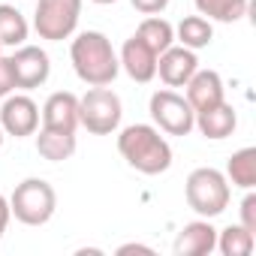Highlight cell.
Masks as SVG:
<instances>
[{"label": "cell", "mask_w": 256, "mask_h": 256, "mask_svg": "<svg viewBox=\"0 0 256 256\" xmlns=\"http://www.w3.org/2000/svg\"><path fill=\"white\" fill-rule=\"evenodd\" d=\"M196 12L205 16L208 22H220V24H232L241 22L247 16L250 0H193Z\"/></svg>", "instance_id": "7402d4cb"}, {"label": "cell", "mask_w": 256, "mask_h": 256, "mask_svg": "<svg viewBox=\"0 0 256 256\" xmlns=\"http://www.w3.org/2000/svg\"><path fill=\"white\" fill-rule=\"evenodd\" d=\"M10 211L24 226H46L58 211V193L46 178H24L10 196Z\"/></svg>", "instance_id": "277c9868"}, {"label": "cell", "mask_w": 256, "mask_h": 256, "mask_svg": "<svg viewBox=\"0 0 256 256\" xmlns=\"http://www.w3.org/2000/svg\"><path fill=\"white\" fill-rule=\"evenodd\" d=\"M226 181L232 187H241V190H253L256 187V148H241L229 157L226 163Z\"/></svg>", "instance_id": "ac0fdd59"}, {"label": "cell", "mask_w": 256, "mask_h": 256, "mask_svg": "<svg viewBox=\"0 0 256 256\" xmlns=\"http://www.w3.org/2000/svg\"><path fill=\"white\" fill-rule=\"evenodd\" d=\"M133 10L142 12V16H160L166 6H169V0H130Z\"/></svg>", "instance_id": "d4e9b609"}, {"label": "cell", "mask_w": 256, "mask_h": 256, "mask_svg": "<svg viewBox=\"0 0 256 256\" xmlns=\"http://www.w3.org/2000/svg\"><path fill=\"white\" fill-rule=\"evenodd\" d=\"M136 36H139L154 54H163L169 46H175V28H172L166 18H160V16L142 18V24L136 28Z\"/></svg>", "instance_id": "ffe728a7"}, {"label": "cell", "mask_w": 256, "mask_h": 256, "mask_svg": "<svg viewBox=\"0 0 256 256\" xmlns=\"http://www.w3.org/2000/svg\"><path fill=\"white\" fill-rule=\"evenodd\" d=\"M256 247V232H250L241 223H229L226 229H217V247L223 256H250Z\"/></svg>", "instance_id": "d6986e66"}, {"label": "cell", "mask_w": 256, "mask_h": 256, "mask_svg": "<svg viewBox=\"0 0 256 256\" xmlns=\"http://www.w3.org/2000/svg\"><path fill=\"white\" fill-rule=\"evenodd\" d=\"M184 196H187V205L199 214V217H220L226 208H229V181L220 169L214 166H199L187 175V184H184Z\"/></svg>", "instance_id": "3957f363"}, {"label": "cell", "mask_w": 256, "mask_h": 256, "mask_svg": "<svg viewBox=\"0 0 256 256\" xmlns=\"http://www.w3.org/2000/svg\"><path fill=\"white\" fill-rule=\"evenodd\" d=\"M0 126H4L6 136L24 139L34 136L40 130V106L34 102V96L28 94H10L4 96V106H0Z\"/></svg>", "instance_id": "ba28073f"}, {"label": "cell", "mask_w": 256, "mask_h": 256, "mask_svg": "<svg viewBox=\"0 0 256 256\" xmlns=\"http://www.w3.org/2000/svg\"><path fill=\"white\" fill-rule=\"evenodd\" d=\"M217 247V229L208 217L184 223V229L175 238V256H205Z\"/></svg>", "instance_id": "5bb4252c"}, {"label": "cell", "mask_w": 256, "mask_h": 256, "mask_svg": "<svg viewBox=\"0 0 256 256\" xmlns=\"http://www.w3.org/2000/svg\"><path fill=\"white\" fill-rule=\"evenodd\" d=\"M70 60L76 76L90 84V88H106L118 78L120 64H118V52L112 46V40L100 30H82L76 34L72 46H70Z\"/></svg>", "instance_id": "7a4b0ae2"}, {"label": "cell", "mask_w": 256, "mask_h": 256, "mask_svg": "<svg viewBox=\"0 0 256 256\" xmlns=\"http://www.w3.org/2000/svg\"><path fill=\"white\" fill-rule=\"evenodd\" d=\"M211 40H214V24L205 16H187L175 28V42H181L190 52H199V48L211 46Z\"/></svg>", "instance_id": "e0dca14e"}, {"label": "cell", "mask_w": 256, "mask_h": 256, "mask_svg": "<svg viewBox=\"0 0 256 256\" xmlns=\"http://www.w3.org/2000/svg\"><path fill=\"white\" fill-rule=\"evenodd\" d=\"M196 70H199V58L184 46H169L163 54H157V76L166 88H184Z\"/></svg>", "instance_id": "30bf717a"}, {"label": "cell", "mask_w": 256, "mask_h": 256, "mask_svg": "<svg viewBox=\"0 0 256 256\" xmlns=\"http://www.w3.org/2000/svg\"><path fill=\"white\" fill-rule=\"evenodd\" d=\"M28 34H30V24L28 18L10 6V4H0V42H4V48H18L28 42Z\"/></svg>", "instance_id": "44dd1931"}, {"label": "cell", "mask_w": 256, "mask_h": 256, "mask_svg": "<svg viewBox=\"0 0 256 256\" xmlns=\"http://www.w3.org/2000/svg\"><path fill=\"white\" fill-rule=\"evenodd\" d=\"M0 54H4V42H0Z\"/></svg>", "instance_id": "f546056e"}, {"label": "cell", "mask_w": 256, "mask_h": 256, "mask_svg": "<svg viewBox=\"0 0 256 256\" xmlns=\"http://www.w3.org/2000/svg\"><path fill=\"white\" fill-rule=\"evenodd\" d=\"M42 126L46 130H60V133H76L78 130V96L72 90H54L42 112Z\"/></svg>", "instance_id": "7c38bea8"}, {"label": "cell", "mask_w": 256, "mask_h": 256, "mask_svg": "<svg viewBox=\"0 0 256 256\" xmlns=\"http://www.w3.org/2000/svg\"><path fill=\"white\" fill-rule=\"evenodd\" d=\"M76 148H78V139H76V133H60V130H40V136H36V151H40V157L42 160H48V163H64V160H70L72 154H76Z\"/></svg>", "instance_id": "2e32d148"}, {"label": "cell", "mask_w": 256, "mask_h": 256, "mask_svg": "<svg viewBox=\"0 0 256 256\" xmlns=\"http://www.w3.org/2000/svg\"><path fill=\"white\" fill-rule=\"evenodd\" d=\"M118 151L126 166L142 175H163L172 166V145L154 124H130L118 136Z\"/></svg>", "instance_id": "6da1fadb"}, {"label": "cell", "mask_w": 256, "mask_h": 256, "mask_svg": "<svg viewBox=\"0 0 256 256\" xmlns=\"http://www.w3.org/2000/svg\"><path fill=\"white\" fill-rule=\"evenodd\" d=\"M148 112H151V120L160 133H169V136H190L193 133L196 112L187 102V96H181L172 88L154 90L151 102H148Z\"/></svg>", "instance_id": "8992f818"}, {"label": "cell", "mask_w": 256, "mask_h": 256, "mask_svg": "<svg viewBox=\"0 0 256 256\" xmlns=\"http://www.w3.org/2000/svg\"><path fill=\"white\" fill-rule=\"evenodd\" d=\"M10 220H12V211H10V199L0 193V238H4V232H6V226H10Z\"/></svg>", "instance_id": "484cf974"}, {"label": "cell", "mask_w": 256, "mask_h": 256, "mask_svg": "<svg viewBox=\"0 0 256 256\" xmlns=\"http://www.w3.org/2000/svg\"><path fill=\"white\" fill-rule=\"evenodd\" d=\"M82 4L84 0H36L34 30L40 34V40H48V42L70 40L78 28Z\"/></svg>", "instance_id": "52a82bcc"}, {"label": "cell", "mask_w": 256, "mask_h": 256, "mask_svg": "<svg viewBox=\"0 0 256 256\" xmlns=\"http://www.w3.org/2000/svg\"><path fill=\"white\" fill-rule=\"evenodd\" d=\"M4 139H6V133H4V126H0V148H4Z\"/></svg>", "instance_id": "f1b7e54d"}, {"label": "cell", "mask_w": 256, "mask_h": 256, "mask_svg": "<svg viewBox=\"0 0 256 256\" xmlns=\"http://www.w3.org/2000/svg\"><path fill=\"white\" fill-rule=\"evenodd\" d=\"M12 76H16V90H34L42 88L52 76V60L46 54V48L40 46H18L16 54L10 58Z\"/></svg>", "instance_id": "9c48e42d"}, {"label": "cell", "mask_w": 256, "mask_h": 256, "mask_svg": "<svg viewBox=\"0 0 256 256\" xmlns=\"http://www.w3.org/2000/svg\"><path fill=\"white\" fill-rule=\"evenodd\" d=\"M235 126H238V112H235V106H229L223 100V102H217L205 112H196L193 130H199L211 142H220V139H229L235 133Z\"/></svg>", "instance_id": "9a60e30c"}, {"label": "cell", "mask_w": 256, "mask_h": 256, "mask_svg": "<svg viewBox=\"0 0 256 256\" xmlns=\"http://www.w3.org/2000/svg\"><path fill=\"white\" fill-rule=\"evenodd\" d=\"M90 4H96V6H112V4H118V0H90Z\"/></svg>", "instance_id": "83f0119b"}, {"label": "cell", "mask_w": 256, "mask_h": 256, "mask_svg": "<svg viewBox=\"0 0 256 256\" xmlns=\"http://www.w3.org/2000/svg\"><path fill=\"white\" fill-rule=\"evenodd\" d=\"M126 253H148V256H154V247L130 241V244H120V247H118V256H126Z\"/></svg>", "instance_id": "4316f807"}, {"label": "cell", "mask_w": 256, "mask_h": 256, "mask_svg": "<svg viewBox=\"0 0 256 256\" xmlns=\"http://www.w3.org/2000/svg\"><path fill=\"white\" fill-rule=\"evenodd\" d=\"M184 88H187L184 96L193 106V112H205V108L226 100V88H223V78L217 70H196Z\"/></svg>", "instance_id": "4fadbf2b"}, {"label": "cell", "mask_w": 256, "mask_h": 256, "mask_svg": "<svg viewBox=\"0 0 256 256\" xmlns=\"http://www.w3.org/2000/svg\"><path fill=\"white\" fill-rule=\"evenodd\" d=\"M118 64H120V70H124L126 76H130L133 82H139V84H148V82L157 78V54H154L136 34L120 46Z\"/></svg>", "instance_id": "8fae6325"}, {"label": "cell", "mask_w": 256, "mask_h": 256, "mask_svg": "<svg viewBox=\"0 0 256 256\" xmlns=\"http://www.w3.org/2000/svg\"><path fill=\"white\" fill-rule=\"evenodd\" d=\"M120 118H124V102L108 84L90 88L84 96H78V126H84L88 133L112 136L118 133Z\"/></svg>", "instance_id": "5b68a950"}, {"label": "cell", "mask_w": 256, "mask_h": 256, "mask_svg": "<svg viewBox=\"0 0 256 256\" xmlns=\"http://www.w3.org/2000/svg\"><path fill=\"white\" fill-rule=\"evenodd\" d=\"M241 226H247L250 232H256V193L253 190H244V199H241Z\"/></svg>", "instance_id": "603a6c76"}, {"label": "cell", "mask_w": 256, "mask_h": 256, "mask_svg": "<svg viewBox=\"0 0 256 256\" xmlns=\"http://www.w3.org/2000/svg\"><path fill=\"white\" fill-rule=\"evenodd\" d=\"M16 90V76H12V66H10V58L0 54V100L10 96Z\"/></svg>", "instance_id": "cb8c5ba5"}]
</instances>
